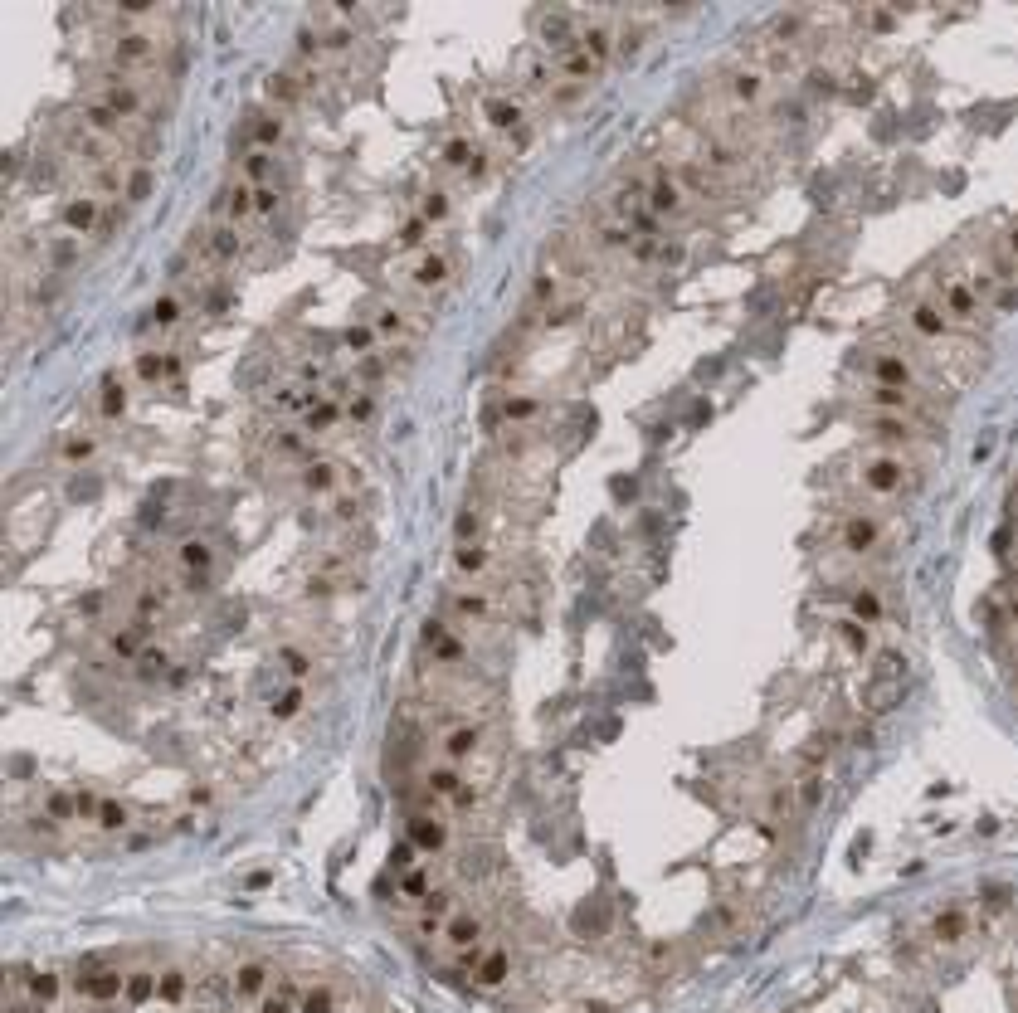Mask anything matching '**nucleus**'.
Masks as SVG:
<instances>
[{"label": "nucleus", "instance_id": "1", "mask_svg": "<svg viewBox=\"0 0 1018 1013\" xmlns=\"http://www.w3.org/2000/svg\"><path fill=\"white\" fill-rule=\"evenodd\" d=\"M161 44L166 39L156 30H147V25H122V30L108 35V64H113V74H142V69H151V59L161 54Z\"/></svg>", "mask_w": 1018, "mask_h": 1013}, {"label": "nucleus", "instance_id": "2", "mask_svg": "<svg viewBox=\"0 0 1018 1013\" xmlns=\"http://www.w3.org/2000/svg\"><path fill=\"white\" fill-rule=\"evenodd\" d=\"M858 483H863V492H872V497H897V492L911 488V463H906V453L872 449V453H863V463H858Z\"/></svg>", "mask_w": 1018, "mask_h": 1013}, {"label": "nucleus", "instance_id": "3", "mask_svg": "<svg viewBox=\"0 0 1018 1013\" xmlns=\"http://www.w3.org/2000/svg\"><path fill=\"white\" fill-rule=\"evenodd\" d=\"M936 307H941L955 327H975L984 312H989L984 298L975 293V283H970L965 273H945L941 283H936Z\"/></svg>", "mask_w": 1018, "mask_h": 1013}, {"label": "nucleus", "instance_id": "4", "mask_svg": "<svg viewBox=\"0 0 1018 1013\" xmlns=\"http://www.w3.org/2000/svg\"><path fill=\"white\" fill-rule=\"evenodd\" d=\"M833 546H838L843 556H853V561L872 556V551L882 546V517H872V512H848V517L838 522V531H833Z\"/></svg>", "mask_w": 1018, "mask_h": 1013}, {"label": "nucleus", "instance_id": "5", "mask_svg": "<svg viewBox=\"0 0 1018 1013\" xmlns=\"http://www.w3.org/2000/svg\"><path fill=\"white\" fill-rule=\"evenodd\" d=\"M93 98L98 103H108L122 122H132V117H142L147 113V93L137 88V78H127V74H108V78H98V88H93Z\"/></svg>", "mask_w": 1018, "mask_h": 1013}, {"label": "nucleus", "instance_id": "6", "mask_svg": "<svg viewBox=\"0 0 1018 1013\" xmlns=\"http://www.w3.org/2000/svg\"><path fill=\"white\" fill-rule=\"evenodd\" d=\"M439 755L449 760V765H468L473 755L483 751V721H473V716H463V721H449V726H439Z\"/></svg>", "mask_w": 1018, "mask_h": 1013}, {"label": "nucleus", "instance_id": "7", "mask_svg": "<svg viewBox=\"0 0 1018 1013\" xmlns=\"http://www.w3.org/2000/svg\"><path fill=\"white\" fill-rule=\"evenodd\" d=\"M687 210V190L678 186V176L668 166H653L648 171V215L653 220H678Z\"/></svg>", "mask_w": 1018, "mask_h": 1013}, {"label": "nucleus", "instance_id": "8", "mask_svg": "<svg viewBox=\"0 0 1018 1013\" xmlns=\"http://www.w3.org/2000/svg\"><path fill=\"white\" fill-rule=\"evenodd\" d=\"M868 380L882 385V390H916V366H911L906 351H872Z\"/></svg>", "mask_w": 1018, "mask_h": 1013}, {"label": "nucleus", "instance_id": "9", "mask_svg": "<svg viewBox=\"0 0 1018 1013\" xmlns=\"http://www.w3.org/2000/svg\"><path fill=\"white\" fill-rule=\"evenodd\" d=\"M176 565L186 570V585L190 590H205L210 585V570H215V546L205 536H186L176 546Z\"/></svg>", "mask_w": 1018, "mask_h": 1013}, {"label": "nucleus", "instance_id": "10", "mask_svg": "<svg viewBox=\"0 0 1018 1013\" xmlns=\"http://www.w3.org/2000/svg\"><path fill=\"white\" fill-rule=\"evenodd\" d=\"M74 989L83 999H93V1004H108V999H122L127 975H122V970H108V965H83L74 975Z\"/></svg>", "mask_w": 1018, "mask_h": 1013}, {"label": "nucleus", "instance_id": "11", "mask_svg": "<svg viewBox=\"0 0 1018 1013\" xmlns=\"http://www.w3.org/2000/svg\"><path fill=\"white\" fill-rule=\"evenodd\" d=\"M59 225L69 229V234H93V229H103V200L93 195V190H83V195H69L64 200V210H59Z\"/></svg>", "mask_w": 1018, "mask_h": 1013}, {"label": "nucleus", "instance_id": "12", "mask_svg": "<svg viewBox=\"0 0 1018 1013\" xmlns=\"http://www.w3.org/2000/svg\"><path fill=\"white\" fill-rule=\"evenodd\" d=\"M906 327H911L921 341H950V337H955V322L945 317L936 302H926V298L906 307Z\"/></svg>", "mask_w": 1018, "mask_h": 1013}, {"label": "nucleus", "instance_id": "13", "mask_svg": "<svg viewBox=\"0 0 1018 1013\" xmlns=\"http://www.w3.org/2000/svg\"><path fill=\"white\" fill-rule=\"evenodd\" d=\"M410 843H415L419 853H444V843H449V819L439 814V804L434 809H419L415 819H410Z\"/></svg>", "mask_w": 1018, "mask_h": 1013}, {"label": "nucleus", "instance_id": "14", "mask_svg": "<svg viewBox=\"0 0 1018 1013\" xmlns=\"http://www.w3.org/2000/svg\"><path fill=\"white\" fill-rule=\"evenodd\" d=\"M488 570H492L488 541H463V546H453V575H458L463 585H483Z\"/></svg>", "mask_w": 1018, "mask_h": 1013}, {"label": "nucleus", "instance_id": "15", "mask_svg": "<svg viewBox=\"0 0 1018 1013\" xmlns=\"http://www.w3.org/2000/svg\"><path fill=\"white\" fill-rule=\"evenodd\" d=\"M268 984H273V970H268L264 960H244V965L229 975V994H234L239 1004H259L268 994Z\"/></svg>", "mask_w": 1018, "mask_h": 1013}, {"label": "nucleus", "instance_id": "16", "mask_svg": "<svg viewBox=\"0 0 1018 1013\" xmlns=\"http://www.w3.org/2000/svg\"><path fill=\"white\" fill-rule=\"evenodd\" d=\"M449 278H453V259L444 249H424L415 259V268H410V283H415L419 293H434V288H444Z\"/></svg>", "mask_w": 1018, "mask_h": 1013}, {"label": "nucleus", "instance_id": "17", "mask_svg": "<svg viewBox=\"0 0 1018 1013\" xmlns=\"http://www.w3.org/2000/svg\"><path fill=\"white\" fill-rule=\"evenodd\" d=\"M868 410L872 414H897V419H921V424H926L916 390H882V385H872V390H868Z\"/></svg>", "mask_w": 1018, "mask_h": 1013}, {"label": "nucleus", "instance_id": "18", "mask_svg": "<svg viewBox=\"0 0 1018 1013\" xmlns=\"http://www.w3.org/2000/svg\"><path fill=\"white\" fill-rule=\"evenodd\" d=\"M298 483L307 497H332V492L341 488V463H332V458H307L298 468Z\"/></svg>", "mask_w": 1018, "mask_h": 1013}, {"label": "nucleus", "instance_id": "19", "mask_svg": "<svg viewBox=\"0 0 1018 1013\" xmlns=\"http://www.w3.org/2000/svg\"><path fill=\"white\" fill-rule=\"evenodd\" d=\"M726 98H731V108H755L765 98V69H755V64L731 69L726 74Z\"/></svg>", "mask_w": 1018, "mask_h": 1013}, {"label": "nucleus", "instance_id": "20", "mask_svg": "<svg viewBox=\"0 0 1018 1013\" xmlns=\"http://www.w3.org/2000/svg\"><path fill=\"white\" fill-rule=\"evenodd\" d=\"M507 979H512V950L507 945H488L478 955V965H473V984L478 989H502Z\"/></svg>", "mask_w": 1018, "mask_h": 1013}, {"label": "nucleus", "instance_id": "21", "mask_svg": "<svg viewBox=\"0 0 1018 1013\" xmlns=\"http://www.w3.org/2000/svg\"><path fill=\"white\" fill-rule=\"evenodd\" d=\"M215 210L225 215V225H244L249 215H254V186L239 176V181H229L225 190H220V200H215Z\"/></svg>", "mask_w": 1018, "mask_h": 1013}, {"label": "nucleus", "instance_id": "22", "mask_svg": "<svg viewBox=\"0 0 1018 1013\" xmlns=\"http://www.w3.org/2000/svg\"><path fill=\"white\" fill-rule=\"evenodd\" d=\"M463 785H468V780H463V770H458V765H449V760H439V765H429V770H424V794H429L434 804H449Z\"/></svg>", "mask_w": 1018, "mask_h": 1013}, {"label": "nucleus", "instance_id": "23", "mask_svg": "<svg viewBox=\"0 0 1018 1013\" xmlns=\"http://www.w3.org/2000/svg\"><path fill=\"white\" fill-rule=\"evenodd\" d=\"M600 59H590V54H585V49H580V39H575V44H570L566 54H556V74L561 78H570V83H595V78H600Z\"/></svg>", "mask_w": 1018, "mask_h": 1013}, {"label": "nucleus", "instance_id": "24", "mask_svg": "<svg viewBox=\"0 0 1018 1013\" xmlns=\"http://www.w3.org/2000/svg\"><path fill=\"white\" fill-rule=\"evenodd\" d=\"M239 249H244V234H239V225H215V229H205V259H210V263L239 259Z\"/></svg>", "mask_w": 1018, "mask_h": 1013}, {"label": "nucleus", "instance_id": "25", "mask_svg": "<svg viewBox=\"0 0 1018 1013\" xmlns=\"http://www.w3.org/2000/svg\"><path fill=\"white\" fill-rule=\"evenodd\" d=\"M673 176H678V186L687 190V195H702V200L721 190V181L707 171V166H702V161H678V166H673Z\"/></svg>", "mask_w": 1018, "mask_h": 1013}, {"label": "nucleus", "instance_id": "26", "mask_svg": "<svg viewBox=\"0 0 1018 1013\" xmlns=\"http://www.w3.org/2000/svg\"><path fill=\"white\" fill-rule=\"evenodd\" d=\"M166 590L161 585H137L132 590V624H151V619H161L166 614Z\"/></svg>", "mask_w": 1018, "mask_h": 1013}, {"label": "nucleus", "instance_id": "27", "mask_svg": "<svg viewBox=\"0 0 1018 1013\" xmlns=\"http://www.w3.org/2000/svg\"><path fill=\"white\" fill-rule=\"evenodd\" d=\"M302 1004V984L298 979H278V984H268V994L259 999V1013H298Z\"/></svg>", "mask_w": 1018, "mask_h": 1013}, {"label": "nucleus", "instance_id": "28", "mask_svg": "<svg viewBox=\"0 0 1018 1013\" xmlns=\"http://www.w3.org/2000/svg\"><path fill=\"white\" fill-rule=\"evenodd\" d=\"M483 117H488V127H497V132H512V127H522V103L492 93L488 103H483Z\"/></svg>", "mask_w": 1018, "mask_h": 1013}, {"label": "nucleus", "instance_id": "29", "mask_svg": "<svg viewBox=\"0 0 1018 1013\" xmlns=\"http://www.w3.org/2000/svg\"><path fill=\"white\" fill-rule=\"evenodd\" d=\"M580 49H585L590 59L609 64V54H619V35H614L609 25H585V30H580Z\"/></svg>", "mask_w": 1018, "mask_h": 1013}, {"label": "nucleus", "instance_id": "30", "mask_svg": "<svg viewBox=\"0 0 1018 1013\" xmlns=\"http://www.w3.org/2000/svg\"><path fill=\"white\" fill-rule=\"evenodd\" d=\"M307 439H312V434H307V429H278V434H273V439H268V444H273V453H278V458H288V463H307V458H312V453H307Z\"/></svg>", "mask_w": 1018, "mask_h": 1013}, {"label": "nucleus", "instance_id": "31", "mask_svg": "<svg viewBox=\"0 0 1018 1013\" xmlns=\"http://www.w3.org/2000/svg\"><path fill=\"white\" fill-rule=\"evenodd\" d=\"M483 151L473 147L468 137H453V142H444V166H453V171H463V176H478L483 171V161H478Z\"/></svg>", "mask_w": 1018, "mask_h": 1013}, {"label": "nucleus", "instance_id": "32", "mask_svg": "<svg viewBox=\"0 0 1018 1013\" xmlns=\"http://www.w3.org/2000/svg\"><path fill=\"white\" fill-rule=\"evenodd\" d=\"M337 419H341V400H332V395H322L312 410L302 414V429L317 439V434H327V429H337Z\"/></svg>", "mask_w": 1018, "mask_h": 1013}, {"label": "nucleus", "instance_id": "33", "mask_svg": "<svg viewBox=\"0 0 1018 1013\" xmlns=\"http://www.w3.org/2000/svg\"><path fill=\"white\" fill-rule=\"evenodd\" d=\"M44 819H49V824H74L78 789H49V794H44Z\"/></svg>", "mask_w": 1018, "mask_h": 1013}, {"label": "nucleus", "instance_id": "34", "mask_svg": "<svg viewBox=\"0 0 1018 1013\" xmlns=\"http://www.w3.org/2000/svg\"><path fill=\"white\" fill-rule=\"evenodd\" d=\"M273 166H278V151H259V147H249V156H244V166H239V176H244L249 186H268Z\"/></svg>", "mask_w": 1018, "mask_h": 1013}, {"label": "nucleus", "instance_id": "35", "mask_svg": "<svg viewBox=\"0 0 1018 1013\" xmlns=\"http://www.w3.org/2000/svg\"><path fill=\"white\" fill-rule=\"evenodd\" d=\"M341 346L356 356V361H366V356H376V346H380V332L376 327H361V322H351L346 332H341Z\"/></svg>", "mask_w": 1018, "mask_h": 1013}, {"label": "nucleus", "instance_id": "36", "mask_svg": "<svg viewBox=\"0 0 1018 1013\" xmlns=\"http://www.w3.org/2000/svg\"><path fill=\"white\" fill-rule=\"evenodd\" d=\"M273 663H278V673L293 677V682H302V677L312 673V653H307V648H298V643H283Z\"/></svg>", "mask_w": 1018, "mask_h": 1013}, {"label": "nucleus", "instance_id": "37", "mask_svg": "<svg viewBox=\"0 0 1018 1013\" xmlns=\"http://www.w3.org/2000/svg\"><path fill=\"white\" fill-rule=\"evenodd\" d=\"M298 1013H337V989L322 979V984H302V1004Z\"/></svg>", "mask_w": 1018, "mask_h": 1013}, {"label": "nucleus", "instance_id": "38", "mask_svg": "<svg viewBox=\"0 0 1018 1013\" xmlns=\"http://www.w3.org/2000/svg\"><path fill=\"white\" fill-rule=\"evenodd\" d=\"M93 453H98V439L78 429V434H69V439L59 444V463H69V468H78V463H88Z\"/></svg>", "mask_w": 1018, "mask_h": 1013}, {"label": "nucleus", "instance_id": "39", "mask_svg": "<svg viewBox=\"0 0 1018 1013\" xmlns=\"http://www.w3.org/2000/svg\"><path fill=\"white\" fill-rule=\"evenodd\" d=\"M176 371H181L176 356H161V351H142V356H137V376L142 380H166V376H176Z\"/></svg>", "mask_w": 1018, "mask_h": 1013}, {"label": "nucleus", "instance_id": "40", "mask_svg": "<svg viewBox=\"0 0 1018 1013\" xmlns=\"http://www.w3.org/2000/svg\"><path fill=\"white\" fill-rule=\"evenodd\" d=\"M302 702H307V692H302V682H293V687H283V692L268 702V716H273V721H293V716L302 712Z\"/></svg>", "mask_w": 1018, "mask_h": 1013}, {"label": "nucleus", "instance_id": "41", "mask_svg": "<svg viewBox=\"0 0 1018 1013\" xmlns=\"http://www.w3.org/2000/svg\"><path fill=\"white\" fill-rule=\"evenodd\" d=\"M429 892H434V882H429V867H415V872H405L400 877V901H410V906H424L429 901Z\"/></svg>", "mask_w": 1018, "mask_h": 1013}, {"label": "nucleus", "instance_id": "42", "mask_svg": "<svg viewBox=\"0 0 1018 1013\" xmlns=\"http://www.w3.org/2000/svg\"><path fill=\"white\" fill-rule=\"evenodd\" d=\"M376 332H380V341H405V337H410V322H405V312H400V307H380V312H376Z\"/></svg>", "mask_w": 1018, "mask_h": 1013}, {"label": "nucleus", "instance_id": "43", "mask_svg": "<svg viewBox=\"0 0 1018 1013\" xmlns=\"http://www.w3.org/2000/svg\"><path fill=\"white\" fill-rule=\"evenodd\" d=\"M54 999H59V975H54V970H35V975H30V1004L44 1009V1004H54Z\"/></svg>", "mask_w": 1018, "mask_h": 1013}, {"label": "nucleus", "instance_id": "44", "mask_svg": "<svg viewBox=\"0 0 1018 1013\" xmlns=\"http://www.w3.org/2000/svg\"><path fill=\"white\" fill-rule=\"evenodd\" d=\"M151 994H156V975H151V970H132V975H127V989H122V999L137 1009V1004H147Z\"/></svg>", "mask_w": 1018, "mask_h": 1013}, {"label": "nucleus", "instance_id": "45", "mask_svg": "<svg viewBox=\"0 0 1018 1013\" xmlns=\"http://www.w3.org/2000/svg\"><path fill=\"white\" fill-rule=\"evenodd\" d=\"M166 668H171V653H166V648H156V643H147L132 673H137V677H147V682H151V677H161Z\"/></svg>", "mask_w": 1018, "mask_h": 1013}, {"label": "nucleus", "instance_id": "46", "mask_svg": "<svg viewBox=\"0 0 1018 1013\" xmlns=\"http://www.w3.org/2000/svg\"><path fill=\"white\" fill-rule=\"evenodd\" d=\"M93 824L103 828V833H122V828L132 824V814H127V804H117V799H103L98 804V819Z\"/></svg>", "mask_w": 1018, "mask_h": 1013}, {"label": "nucleus", "instance_id": "47", "mask_svg": "<svg viewBox=\"0 0 1018 1013\" xmlns=\"http://www.w3.org/2000/svg\"><path fill=\"white\" fill-rule=\"evenodd\" d=\"M283 132H288V122H283V117H259V122H254V147L273 151L278 142H283Z\"/></svg>", "mask_w": 1018, "mask_h": 1013}, {"label": "nucleus", "instance_id": "48", "mask_svg": "<svg viewBox=\"0 0 1018 1013\" xmlns=\"http://www.w3.org/2000/svg\"><path fill=\"white\" fill-rule=\"evenodd\" d=\"M156 999H161V1004H181V999H186V975H181V970H161V975H156Z\"/></svg>", "mask_w": 1018, "mask_h": 1013}, {"label": "nucleus", "instance_id": "49", "mask_svg": "<svg viewBox=\"0 0 1018 1013\" xmlns=\"http://www.w3.org/2000/svg\"><path fill=\"white\" fill-rule=\"evenodd\" d=\"M181 312H186V307H181V298H156L147 307V322H151V327H176V322H181Z\"/></svg>", "mask_w": 1018, "mask_h": 1013}, {"label": "nucleus", "instance_id": "50", "mask_svg": "<svg viewBox=\"0 0 1018 1013\" xmlns=\"http://www.w3.org/2000/svg\"><path fill=\"white\" fill-rule=\"evenodd\" d=\"M127 410V385L117 376L103 380V419H117V414Z\"/></svg>", "mask_w": 1018, "mask_h": 1013}, {"label": "nucleus", "instance_id": "51", "mask_svg": "<svg viewBox=\"0 0 1018 1013\" xmlns=\"http://www.w3.org/2000/svg\"><path fill=\"white\" fill-rule=\"evenodd\" d=\"M390 867H395L400 877H405V872H415V867H419V848L410 843V838H405V843H395V853H390Z\"/></svg>", "mask_w": 1018, "mask_h": 1013}, {"label": "nucleus", "instance_id": "52", "mask_svg": "<svg viewBox=\"0 0 1018 1013\" xmlns=\"http://www.w3.org/2000/svg\"><path fill=\"white\" fill-rule=\"evenodd\" d=\"M278 200H283V195H278V186H273V181H268V186H254V215H259V220H268V215L278 210Z\"/></svg>", "mask_w": 1018, "mask_h": 1013}, {"label": "nucleus", "instance_id": "53", "mask_svg": "<svg viewBox=\"0 0 1018 1013\" xmlns=\"http://www.w3.org/2000/svg\"><path fill=\"white\" fill-rule=\"evenodd\" d=\"M424 220H429V225L449 220V195H444V190H429V195H424Z\"/></svg>", "mask_w": 1018, "mask_h": 1013}, {"label": "nucleus", "instance_id": "54", "mask_svg": "<svg viewBox=\"0 0 1018 1013\" xmlns=\"http://www.w3.org/2000/svg\"><path fill=\"white\" fill-rule=\"evenodd\" d=\"M346 414H351V419H356V424H366V419H371V414H376V400H371V395H366V390H361V395H351V400H346Z\"/></svg>", "mask_w": 1018, "mask_h": 1013}, {"label": "nucleus", "instance_id": "55", "mask_svg": "<svg viewBox=\"0 0 1018 1013\" xmlns=\"http://www.w3.org/2000/svg\"><path fill=\"white\" fill-rule=\"evenodd\" d=\"M268 93H273L278 103H293V98H298V88H293V78H288V74H273V78H268Z\"/></svg>", "mask_w": 1018, "mask_h": 1013}, {"label": "nucleus", "instance_id": "56", "mask_svg": "<svg viewBox=\"0 0 1018 1013\" xmlns=\"http://www.w3.org/2000/svg\"><path fill=\"white\" fill-rule=\"evenodd\" d=\"M151 190V171L142 166V171H132V181H127V200H147Z\"/></svg>", "mask_w": 1018, "mask_h": 1013}, {"label": "nucleus", "instance_id": "57", "mask_svg": "<svg viewBox=\"0 0 1018 1013\" xmlns=\"http://www.w3.org/2000/svg\"><path fill=\"white\" fill-rule=\"evenodd\" d=\"M424 225H429L424 215H419V220H410V225L400 229V244H410V249H419V244H424Z\"/></svg>", "mask_w": 1018, "mask_h": 1013}, {"label": "nucleus", "instance_id": "58", "mask_svg": "<svg viewBox=\"0 0 1018 1013\" xmlns=\"http://www.w3.org/2000/svg\"><path fill=\"white\" fill-rule=\"evenodd\" d=\"M356 517V497H332V522H351Z\"/></svg>", "mask_w": 1018, "mask_h": 1013}, {"label": "nucleus", "instance_id": "59", "mask_svg": "<svg viewBox=\"0 0 1018 1013\" xmlns=\"http://www.w3.org/2000/svg\"><path fill=\"white\" fill-rule=\"evenodd\" d=\"M1004 259L1018 268V225H1009V234H1004Z\"/></svg>", "mask_w": 1018, "mask_h": 1013}]
</instances>
